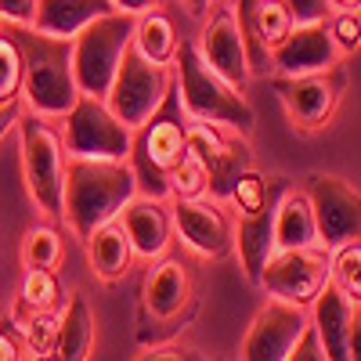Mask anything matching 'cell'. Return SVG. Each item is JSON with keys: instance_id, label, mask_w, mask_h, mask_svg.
Returning <instances> with one entry per match:
<instances>
[{"instance_id": "3957f363", "label": "cell", "mask_w": 361, "mask_h": 361, "mask_svg": "<svg viewBox=\"0 0 361 361\" xmlns=\"http://www.w3.org/2000/svg\"><path fill=\"white\" fill-rule=\"evenodd\" d=\"M173 90L180 98L188 119H202V123H217L228 127L235 134H246L257 123L253 105L243 98V87L228 83L217 69H209L202 62V54L195 47V40H177L173 51Z\"/></svg>"}, {"instance_id": "4316f807", "label": "cell", "mask_w": 361, "mask_h": 361, "mask_svg": "<svg viewBox=\"0 0 361 361\" xmlns=\"http://www.w3.org/2000/svg\"><path fill=\"white\" fill-rule=\"evenodd\" d=\"M58 300H62V286H58L54 267H25L11 318H18V314H33V311H54V307H58Z\"/></svg>"}, {"instance_id": "8d00e7d4", "label": "cell", "mask_w": 361, "mask_h": 361, "mask_svg": "<svg viewBox=\"0 0 361 361\" xmlns=\"http://www.w3.org/2000/svg\"><path fill=\"white\" fill-rule=\"evenodd\" d=\"M37 11V0H0V22H18L29 25Z\"/></svg>"}, {"instance_id": "8fae6325", "label": "cell", "mask_w": 361, "mask_h": 361, "mask_svg": "<svg viewBox=\"0 0 361 361\" xmlns=\"http://www.w3.org/2000/svg\"><path fill=\"white\" fill-rule=\"evenodd\" d=\"M325 282H329V246L322 243L275 250L257 279V286L267 296L293 300V304H311Z\"/></svg>"}, {"instance_id": "ab89813d", "label": "cell", "mask_w": 361, "mask_h": 361, "mask_svg": "<svg viewBox=\"0 0 361 361\" xmlns=\"http://www.w3.org/2000/svg\"><path fill=\"white\" fill-rule=\"evenodd\" d=\"M112 4H116L119 11H130V15H141V11H148V8H163L166 0H112Z\"/></svg>"}, {"instance_id": "e0dca14e", "label": "cell", "mask_w": 361, "mask_h": 361, "mask_svg": "<svg viewBox=\"0 0 361 361\" xmlns=\"http://www.w3.org/2000/svg\"><path fill=\"white\" fill-rule=\"evenodd\" d=\"M195 47L209 69H217L235 87H246L250 66H246V47H243V29H238V15H235V0L231 4H221L217 0Z\"/></svg>"}, {"instance_id": "52a82bcc", "label": "cell", "mask_w": 361, "mask_h": 361, "mask_svg": "<svg viewBox=\"0 0 361 361\" xmlns=\"http://www.w3.org/2000/svg\"><path fill=\"white\" fill-rule=\"evenodd\" d=\"M62 119H66V130H62L66 156H83V159H127L130 156L134 130L109 109L102 94H80Z\"/></svg>"}, {"instance_id": "60d3db41", "label": "cell", "mask_w": 361, "mask_h": 361, "mask_svg": "<svg viewBox=\"0 0 361 361\" xmlns=\"http://www.w3.org/2000/svg\"><path fill=\"white\" fill-rule=\"evenodd\" d=\"M15 357H22V343L11 333H0V361H15Z\"/></svg>"}, {"instance_id": "b9f144b4", "label": "cell", "mask_w": 361, "mask_h": 361, "mask_svg": "<svg viewBox=\"0 0 361 361\" xmlns=\"http://www.w3.org/2000/svg\"><path fill=\"white\" fill-rule=\"evenodd\" d=\"M185 4H188V11H192V15H202V11H209V8H214L217 0H185Z\"/></svg>"}, {"instance_id": "9c48e42d", "label": "cell", "mask_w": 361, "mask_h": 361, "mask_svg": "<svg viewBox=\"0 0 361 361\" xmlns=\"http://www.w3.org/2000/svg\"><path fill=\"white\" fill-rule=\"evenodd\" d=\"M275 90H279V102L289 116V123L304 134H314V130L329 127V119L336 116L343 90H347V76L336 66L304 73V76H279Z\"/></svg>"}, {"instance_id": "603a6c76", "label": "cell", "mask_w": 361, "mask_h": 361, "mask_svg": "<svg viewBox=\"0 0 361 361\" xmlns=\"http://www.w3.org/2000/svg\"><path fill=\"white\" fill-rule=\"evenodd\" d=\"M116 11L112 0H37L33 11V29L40 33H54V37H73L87 22H94L98 15Z\"/></svg>"}, {"instance_id": "74e56055", "label": "cell", "mask_w": 361, "mask_h": 361, "mask_svg": "<svg viewBox=\"0 0 361 361\" xmlns=\"http://www.w3.org/2000/svg\"><path fill=\"white\" fill-rule=\"evenodd\" d=\"M18 116H22V98H0V141L8 130H15Z\"/></svg>"}, {"instance_id": "6da1fadb", "label": "cell", "mask_w": 361, "mask_h": 361, "mask_svg": "<svg viewBox=\"0 0 361 361\" xmlns=\"http://www.w3.org/2000/svg\"><path fill=\"white\" fill-rule=\"evenodd\" d=\"M0 29L22 51V98L29 112L44 119H62L80 98L73 73V37L40 33V29L18 22H0Z\"/></svg>"}, {"instance_id": "30bf717a", "label": "cell", "mask_w": 361, "mask_h": 361, "mask_svg": "<svg viewBox=\"0 0 361 361\" xmlns=\"http://www.w3.org/2000/svg\"><path fill=\"white\" fill-rule=\"evenodd\" d=\"M188 148L206 166V195L221 202L228 199L238 173L253 166V148L246 134H235L217 123H202V119H188Z\"/></svg>"}, {"instance_id": "7a4b0ae2", "label": "cell", "mask_w": 361, "mask_h": 361, "mask_svg": "<svg viewBox=\"0 0 361 361\" xmlns=\"http://www.w3.org/2000/svg\"><path fill=\"white\" fill-rule=\"evenodd\" d=\"M137 192V180L127 159H83L66 156V188H62V221L76 238L119 217V209Z\"/></svg>"}, {"instance_id": "4dcf8cb0", "label": "cell", "mask_w": 361, "mask_h": 361, "mask_svg": "<svg viewBox=\"0 0 361 361\" xmlns=\"http://www.w3.org/2000/svg\"><path fill=\"white\" fill-rule=\"evenodd\" d=\"M275 180H279V173H257V170L250 166L246 173H238V180L231 185L228 199L235 202L238 214H253V209H260V206L267 202L271 188H275Z\"/></svg>"}, {"instance_id": "7bdbcfd3", "label": "cell", "mask_w": 361, "mask_h": 361, "mask_svg": "<svg viewBox=\"0 0 361 361\" xmlns=\"http://www.w3.org/2000/svg\"><path fill=\"white\" fill-rule=\"evenodd\" d=\"M336 8H357V0H333Z\"/></svg>"}, {"instance_id": "ba28073f", "label": "cell", "mask_w": 361, "mask_h": 361, "mask_svg": "<svg viewBox=\"0 0 361 361\" xmlns=\"http://www.w3.org/2000/svg\"><path fill=\"white\" fill-rule=\"evenodd\" d=\"M170 87H173V69L152 62V58H145L130 44L123 51V58H119V69H116V76H112V83L105 90V102L134 130L159 109V102L166 98Z\"/></svg>"}, {"instance_id": "44dd1931", "label": "cell", "mask_w": 361, "mask_h": 361, "mask_svg": "<svg viewBox=\"0 0 361 361\" xmlns=\"http://www.w3.org/2000/svg\"><path fill=\"white\" fill-rule=\"evenodd\" d=\"M192 304H195V296H192V271H188V264L177 260V257H163L145 275L141 311L152 314L156 322H173V318H180V311L192 307Z\"/></svg>"}, {"instance_id": "7402d4cb", "label": "cell", "mask_w": 361, "mask_h": 361, "mask_svg": "<svg viewBox=\"0 0 361 361\" xmlns=\"http://www.w3.org/2000/svg\"><path fill=\"white\" fill-rule=\"evenodd\" d=\"M83 253H87L90 271H94L102 282H119L134 264V246H130L127 231L119 228V221H109V224L90 231L83 238Z\"/></svg>"}, {"instance_id": "5bb4252c", "label": "cell", "mask_w": 361, "mask_h": 361, "mask_svg": "<svg viewBox=\"0 0 361 361\" xmlns=\"http://www.w3.org/2000/svg\"><path fill=\"white\" fill-rule=\"evenodd\" d=\"M307 322H311L307 304H293V300L271 296L257 311V318L250 322V333L243 340V354L238 357H246V361H286L289 347L307 329Z\"/></svg>"}, {"instance_id": "7c38bea8", "label": "cell", "mask_w": 361, "mask_h": 361, "mask_svg": "<svg viewBox=\"0 0 361 361\" xmlns=\"http://www.w3.org/2000/svg\"><path fill=\"white\" fill-rule=\"evenodd\" d=\"M304 195L311 202L318 243L322 246H340L347 238L361 235V195L357 185H350L340 173H311L304 180Z\"/></svg>"}, {"instance_id": "83f0119b", "label": "cell", "mask_w": 361, "mask_h": 361, "mask_svg": "<svg viewBox=\"0 0 361 361\" xmlns=\"http://www.w3.org/2000/svg\"><path fill=\"white\" fill-rule=\"evenodd\" d=\"M329 282L361 300V238H347L329 250Z\"/></svg>"}, {"instance_id": "f546056e", "label": "cell", "mask_w": 361, "mask_h": 361, "mask_svg": "<svg viewBox=\"0 0 361 361\" xmlns=\"http://www.w3.org/2000/svg\"><path fill=\"white\" fill-rule=\"evenodd\" d=\"M11 322L18 325L29 357H47V354H54V336H58V314H54V311L18 314V318H11Z\"/></svg>"}, {"instance_id": "1f68e13d", "label": "cell", "mask_w": 361, "mask_h": 361, "mask_svg": "<svg viewBox=\"0 0 361 361\" xmlns=\"http://www.w3.org/2000/svg\"><path fill=\"white\" fill-rule=\"evenodd\" d=\"M166 192L170 199H195V195H206V166L202 159L192 152L180 156V163L166 173Z\"/></svg>"}, {"instance_id": "ac0fdd59", "label": "cell", "mask_w": 361, "mask_h": 361, "mask_svg": "<svg viewBox=\"0 0 361 361\" xmlns=\"http://www.w3.org/2000/svg\"><path fill=\"white\" fill-rule=\"evenodd\" d=\"M333 66H340V51L325 22H296L286 40L271 47V73L279 76H304Z\"/></svg>"}, {"instance_id": "836d02e7", "label": "cell", "mask_w": 361, "mask_h": 361, "mask_svg": "<svg viewBox=\"0 0 361 361\" xmlns=\"http://www.w3.org/2000/svg\"><path fill=\"white\" fill-rule=\"evenodd\" d=\"M329 37H333L340 54H354L361 44V25H357V8H333L325 18Z\"/></svg>"}, {"instance_id": "9a60e30c", "label": "cell", "mask_w": 361, "mask_h": 361, "mask_svg": "<svg viewBox=\"0 0 361 361\" xmlns=\"http://www.w3.org/2000/svg\"><path fill=\"white\" fill-rule=\"evenodd\" d=\"M311 325L322 340V350L329 361H350L357 357V336H361V307L357 300L325 282L318 296L307 304Z\"/></svg>"}, {"instance_id": "8992f818", "label": "cell", "mask_w": 361, "mask_h": 361, "mask_svg": "<svg viewBox=\"0 0 361 361\" xmlns=\"http://www.w3.org/2000/svg\"><path fill=\"white\" fill-rule=\"evenodd\" d=\"M18 134H22V173L29 199L51 221H62V188H66V145L44 116L29 112L18 116Z\"/></svg>"}, {"instance_id": "d4e9b609", "label": "cell", "mask_w": 361, "mask_h": 361, "mask_svg": "<svg viewBox=\"0 0 361 361\" xmlns=\"http://www.w3.org/2000/svg\"><path fill=\"white\" fill-rule=\"evenodd\" d=\"M318 243V228L311 202L304 188H286L275 209V250H293V246H311Z\"/></svg>"}, {"instance_id": "2e32d148", "label": "cell", "mask_w": 361, "mask_h": 361, "mask_svg": "<svg viewBox=\"0 0 361 361\" xmlns=\"http://www.w3.org/2000/svg\"><path fill=\"white\" fill-rule=\"evenodd\" d=\"M238 29H243L246 66L253 76H271V47L282 44L286 33L296 25L282 0H235Z\"/></svg>"}, {"instance_id": "d590c367", "label": "cell", "mask_w": 361, "mask_h": 361, "mask_svg": "<svg viewBox=\"0 0 361 361\" xmlns=\"http://www.w3.org/2000/svg\"><path fill=\"white\" fill-rule=\"evenodd\" d=\"M325 357V350H322V340H318V333H314V325L307 322V329L296 336V343L289 347V357L286 361H322Z\"/></svg>"}, {"instance_id": "d6a6232c", "label": "cell", "mask_w": 361, "mask_h": 361, "mask_svg": "<svg viewBox=\"0 0 361 361\" xmlns=\"http://www.w3.org/2000/svg\"><path fill=\"white\" fill-rule=\"evenodd\" d=\"M0 98H22V51L0 29Z\"/></svg>"}, {"instance_id": "f35d334b", "label": "cell", "mask_w": 361, "mask_h": 361, "mask_svg": "<svg viewBox=\"0 0 361 361\" xmlns=\"http://www.w3.org/2000/svg\"><path fill=\"white\" fill-rule=\"evenodd\" d=\"M148 361H166V357H199V350H188V347H180V343H152V350L141 354Z\"/></svg>"}, {"instance_id": "e575fe53", "label": "cell", "mask_w": 361, "mask_h": 361, "mask_svg": "<svg viewBox=\"0 0 361 361\" xmlns=\"http://www.w3.org/2000/svg\"><path fill=\"white\" fill-rule=\"evenodd\" d=\"M282 4L289 8L293 22H325L329 11L336 8L333 0H282Z\"/></svg>"}, {"instance_id": "ffe728a7", "label": "cell", "mask_w": 361, "mask_h": 361, "mask_svg": "<svg viewBox=\"0 0 361 361\" xmlns=\"http://www.w3.org/2000/svg\"><path fill=\"white\" fill-rule=\"evenodd\" d=\"M119 228L127 231L130 246H134V257H145V260H156L166 253L170 246V209H166V199H156V195H145V192H134L127 199V206L119 209Z\"/></svg>"}, {"instance_id": "4fadbf2b", "label": "cell", "mask_w": 361, "mask_h": 361, "mask_svg": "<svg viewBox=\"0 0 361 361\" xmlns=\"http://www.w3.org/2000/svg\"><path fill=\"white\" fill-rule=\"evenodd\" d=\"M170 224L185 238V246L195 250L206 260H224L235 250V231L231 217L214 195H195V199H173L170 206Z\"/></svg>"}, {"instance_id": "f1b7e54d", "label": "cell", "mask_w": 361, "mask_h": 361, "mask_svg": "<svg viewBox=\"0 0 361 361\" xmlns=\"http://www.w3.org/2000/svg\"><path fill=\"white\" fill-rule=\"evenodd\" d=\"M18 260H22V267H58V260H62V235L51 224L25 228L22 246H18Z\"/></svg>"}, {"instance_id": "484cf974", "label": "cell", "mask_w": 361, "mask_h": 361, "mask_svg": "<svg viewBox=\"0 0 361 361\" xmlns=\"http://www.w3.org/2000/svg\"><path fill=\"white\" fill-rule=\"evenodd\" d=\"M177 25L166 11L159 8H148L134 18V47L145 54V58H152V62L159 66H170L173 62V51H177Z\"/></svg>"}, {"instance_id": "d6986e66", "label": "cell", "mask_w": 361, "mask_h": 361, "mask_svg": "<svg viewBox=\"0 0 361 361\" xmlns=\"http://www.w3.org/2000/svg\"><path fill=\"white\" fill-rule=\"evenodd\" d=\"M286 188H289V180L279 173V180H275V188H271L267 202L260 209H253V214H238V221L231 224L238 260H243V271H246V279L253 286L260 279V267L267 264V257L275 253V209H279V199H282Z\"/></svg>"}, {"instance_id": "277c9868", "label": "cell", "mask_w": 361, "mask_h": 361, "mask_svg": "<svg viewBox=\"0 0 361 361\" xmlns=\"http://www.w3.org/2000/svg\"><path fill=\"white\" fill-rule=\"evenodd\" d=\"M185 152H188V116L180 109L177 90L170 87L166 98L159 102V109L148 116L141 127H134L127 163L134 170L137 192L156 195V199H170L166 173L180 163Z\"/></svg>"}, {"instance_id": "5b68a950", "label": "cell", "mask_w": 361, "mask_h": 361, "mask_svg": "<svg viewBox=\"0 0 361 361\" xmlns=\"http://www.w3.org/2000/svg\"><path fill=\"white\" fill-rule=\"evenodd\" d=\"M134 18L130 11H109L87 22L80 33H73V73L80 94H102L119 69V58L134 40Z\"/></svg>"}, {"instance_id": "cb8c5ba5", "label": "cell", "mask_w": 361, "mask_h": 361, "mask_svg": "<svg viewBox=\"0 0 361 361\" xmlns=\"http://www.w3.org/2000/svg\"><path fill=\"white\" fill-rule=\"evenodd\" d=\"M94 350V311H90L87 296L73 293L66 311L58 314V336H54V354L66 361H83Z\"/></svg>"}]
</instances>
